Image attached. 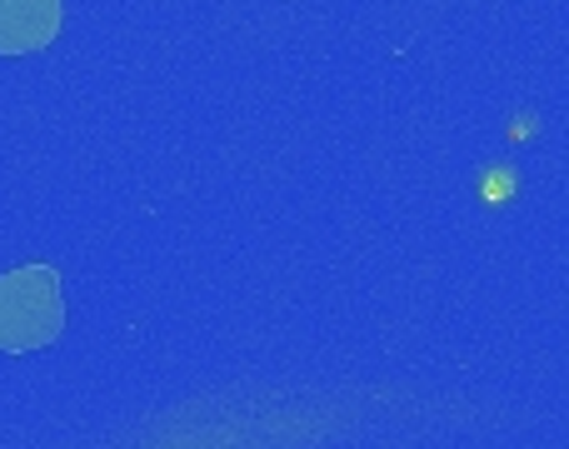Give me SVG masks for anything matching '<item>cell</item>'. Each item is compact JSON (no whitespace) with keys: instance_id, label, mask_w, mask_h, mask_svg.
I'll return each mask as SVG.
<instances>
[{"instance_id":"obj_1","label":"cell","mask_w":569,"mask_h":449,"mask_svg":"<svg viewBox=\"0 0 569 449\" xmlns=\"http://www.w3.org/2000/svg\"><path fill=\"white\" fill-rule=\"evenodd\" d=\"M66 285L56 265H16L0 275V350L30 355L46 350L66 330Z\"/></svg>"},{"instance_id":"obj_2","label":"cell","mask_w":569,"mask_h":449,"mask_svg":"<svg viewBox=\"0 0 569 449\" xmlns=\"http://www.w3.org/2000/svg\"><path fill=\"white\" fill-rule=\"evenodd\" d=\"M66 0H0V56H36L60 36Z\"/></svg>"}]
</instances>
